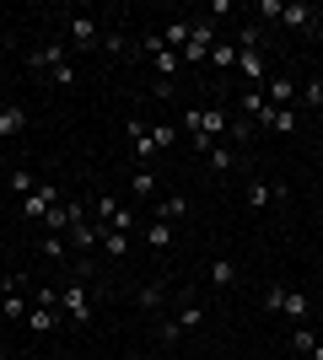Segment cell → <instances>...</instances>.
Instances as JSON below:
<instances>
[{
	"label": "cell",
	"instance_id": "1",
	"mask_svg": "<svg viewBox=\"0 0 323 360\" xmlns=\"http://www.w3.org/2000/svg\"><path fill=\"white\" fill-rule=\"evenodd\" d=\"M184 129H189V140H194V150L205 156L215 140L232 135V119H227V108H184Z\"/></svg>",
	"mask_w": 323,
	"mask_h": 360
},
{
	"label": "cell",
	"instance_id": "2",
	"mask_svg": "<svg viewBox=\"0 0 323 360\" xmlns=\"http://www.w3.org/2000/svg\"><path fill=\"white\" fill-rule=\"evenodd\" d=\"M27 274H0V317H22L27 323Z\"/></svg>",
	"mask_w": 323,
	"mask_h": 360
},
{
	"label": "cell",
	"instance_id": "3",
	"mask_svg": "<svg viewBox=\"0 0 323 360\" xmlns=\"http://www.w3.org/2000/svg\"><path fill=\"white\" fill-rule=\"evenodd\" d=\"M65 60H70V49H65V38H49V44L27 49V70H38V75H54V70H60Z\"/></svg>",
	"mask_w": 323,
	"mask_h": 360
},
{
	"label": "cell",
	"instance_id": "4",
	"mask_svg": "<svg viewBox=\"0 0 323 360\" xmlns=\"http://www.w3.org/2000/svg\"><path fill=\"white\" fill-rule=\"evenodd\" d=\"M60 307L70 312V323H92V285H87V280H70V285L60 290Z\"/></svg>",
	"mask_w": 323,
	"mask_h": 360
},
{
	"label": "cell",
	"instance_id": "5",
	"mask_svg": "<svg viewBox=\"0 0 323 360\" xmlns=\"http://www.w3.org/2000/svg\"><path fill=\"white\" fill-rule=\"evenodd\" d=\"M237 75H243L248 86H259V91H264V81H270V65H264L259 44H237Z\"/></svg>",
	"mask_w": 323,
	"mask_h": 360
},
{
	"label": "cell",
	"instance_id": "6",
	"mask_svg": "<svg viewBox=\"0 0 323 360\" xmlns=\"http://www.w3.org/2000/svg\"><path fill=\"white\" fill-rule=\"evenodd\" d=\"M210 49H215V22L205 16V22H194V32H189V44H184V65H205Z\"/></svg>",
	"mask_w": 323,
	"mask_h": 360
},
{
	"label": "cell",
	"instance_id": "7",
	"mask_svg": "<svg viewBox=\"0 0 323 360\" xmlns=\"http://www.w3.org/2000/svg\"><path fill=\"white\" fill-rule=\"evenodd\" d=\"M27 328L32 333H54L60 328V296H54V290H38V307L27 312Z\"/></svg>",
	"mask_w": 323,
	"mask_h": 360
},
{
	"label": "cell",
	"instance_id": "8",
	"mask_svg": "<svg viewBox=\"0 0 323 360\" xmlns=\"http://www.w3.org/2000/svg\"><path fill=\"white\" fill-rule=\"evenodd\" d=\"M60 188H54V183H38V188H32L27 199H22V215H27V221H44L49 210H54V205H60Z\"/></svg>",
	"mask_w": 323,
	"mask_h": 360
},
{
	"label": "cell",
	"instance_id": "9",
	"mask_svg": "<svg viewBox=\"0 0 323 360\" xmlns=\"http://www.w3.org/2000/svg\"><path fill=\"white\" fill-rule=\"evenodd\" d=\"M124 135H129V150H135V162H140V167H151V162H156V140H151V124L129 119V124H124Z\"/></svg>",
	"mask_w": 323,
	"mask_h": 360
},
{
	"label": "cell",
	"instance_id": "10",
	"mask_svg": "<svg viewBox=\"0 0 323 360\" xmlns=\"http://www.w3.org/2000/svg\"><path fill=\"white\" fill-rule=\"evenodd\" d=\"M70 44L76 49H103V22L87 16V11H76L70 16Z\"/></svg>",
	"mask_w": 323,
	"mask_h": 360
},
{
	"label": "cell",
	"instance_id": "11",
	"mask_svg": "<svg viewBox=\"0 0 323 360\" xmlns=\"http://www.w3.org/2000/svg\"><path fill=\"white\" fill-rule=\"evenodd\" d=\"M65 237H70V248H76V253H92V248H103V226H97V221H70V231H65Z\"/></svg>",
	"mask_w": 323,
	"mask_h": 360
},
{
	"label": "cell",
	"instance_id": "12",
	"mask_svg": "<svg viewBox=\"0 0 323 360\" xmlns=\"http://www.w3.org/2000/svg\"><path fill=\"white\" fill-rule=\"evenodd\" d=\"M275 199H286V188H275V183H264V178H248V210H270Z\"/></svg>",
	"mask_w": 323,
	"mask_h": 360
},
{
	"label": "cell",
	"instance_id": "13",
	"mask_svg": "<svg viewBox=\"0 0 323 360\" xmlns=\"http://www.w3.org/2000/svg\"><path fill=\"white\" fill-rule=\"evenodd\" d=\"M205 162H210V172H221V178L237 172V150H232V140H215V146L205 150Z\"/></svg>",
	"mask_w": 323,
	"mask_h": 360
},
{
	"label": "cell",
	"instance_id": "14",
	"mask_svg": "<svg viewBox=\"0 0 323 360\" xmlns=\"http://www.w3.org/2000/svg\"><path fill=\"white\" fill-rule=\"evenodd\" d=\"M243 113H248V119H253V124H259V129H264V124H270V113H275V108H270V97H264L259 86H248V91H243Z\"/></svg>",
	"mask_w": 323,
	"mask_h": 360
},
{
	"label": "cell",
	"instance_id": "15",
	"mask_svg": "<svg viewBox=\"0 0 323 360\" xmlns=\"http://www.w3.org/2000/svg\"><path fill=\"white\" fill-rule=\"evenodd\" d=\"M280 312H286V317H291V328H296V323H308V312H312V301H308V290H286V301H280Z\"/></svg>",
	"mask_w": 323,
	"mask_h": 360
},
{
	"label": "cell",
	"instance_id": "16",
	"mask_svg": "<svg viewBox=\"0 0 323 360\" xmlns=\"http://www.w3.org/2000/svg\"><path fill=\"white\" fill-rule=\"evenodd\" d=\"M189 32H194V22H167V27L156 32V38H162V44H167L172 54H178V60H184V44H189Z\"/></svg>",
	"mask_w": 323,
	"mask_h": 360
},
{
	"label": "cell",
	"instance_id": "17",
	"mask_svg": "<svg viewBox=\"0 0 323 360\" xmlns=\"http://www.w3.org/2000/svg\"><path fill=\"white\" fill-rule=\"evenodd\" d=\"M140 237H146V248H151V253H167V248H172V237H178V231H172L167 221H151V226H146V231H140Z\"/></svg>",
	"mask_w": 323,
	"mask_h": 360
},
{
	"label": "cell",
	"instance_id": "18",
	"mask_svg": "<svg viewBox=\"0 0 323 360\" xmlns=\"http://www.w3.org/2000/svg\"><path fill=\"white\" fill-rule=\"evenodd\" d=\"M205 280H210L215 290L237 285V264H232V258H210V269H205Z\"/></svg>",
	"mask_w": 323,
	"mask_h": 360
},
{
	"label": "cell",
	"instance_id": "19",
	"mask_svg": "<svg viewBox=\"0 0 323 360\" xmlns=\"http://www.w3.org/2000/svg\"><path fill=\"white\" fill-rule=\"evenodd\" d=\"M172 323H178V328H184V333H194V328H200V323H205L200 301H194V296H184V301H178V312H172Z\"/></svg>",
	"mask_w": 323,
	"mask_h": 360
},
{
	"label": "cell",
	"instance_id": "20",
	"mask_svg": "<svg viewBox=\"0 0 323 360\" xmlns=\"http://www.w3.org/2000/svg\"><path fill=\"white\" fill-rule=\"evenodd\" d=\"M16 129H27V108L6 103V108H0V140H11Z\"/></svg>",
	"mask_w": 323,
	"mask_h": 360
},
{
	"label": "cell",
	"instance_id": "21",
	"mask_svg": "<svg viewBox=\"0 0 323 360\" xmlns=\"http://www.w3.org/2000/svg\"><path fill=\"white\" fill-rule=\"evenodd\" d=\"M264 97H270V108H280V103H291V97H296V86H291V75H270V81H264Z\"/></svg>",
	"mask_w": 323,
	"mask_h": 360
},
{
	"label": "cell",
	"instance_id": "22",
	"mask_svg": "<svg viewBox=\"0 0 323 360\" xmlns=\"http://www.w3.org/2000/svg\"><path fill=\"white\" fill-rule=\"evenodd\" d=\"M280 22H286V27H312V22H318V11H312V6H302V0H291V6H286V11H280Z\"/></svg>",
	"mask_w": 323,
	"mask_h": 360
},
{
	"label": "cell",
	"instance_id": "23",
	"mask_svg": "<svg viewBox=\"0 0 323 360\" xmlns=\"http://www.w3.org/2000/svg\"><path fill=\"white\" fill-rule=\"evenodd\" d=\"M210 70H237V44H227V38H215V49H210Z\"/></svg>",
	"mask_w": 323,
	"mask_h": 360
},
{
	"label": "cell",
	"instance_id": "24",
	"mask_svg": "<svg viewBox=\"0 0 323 360\" xmlns=\"http://www.w3.org/2000/svg\"><path fill=\"white\" fill-rule=\"evenodd\" d=\"M184 215H189V199L184 194H167L162 205H156V221H167V226H178Z\"/></svg>",
	"mask_w": 323,
	"mask_h": 360
},
{
	"label": "cell",
	"instance_id": "25",
	"mask_svg": "<svg viewBox=\"0 0 323 360\" xmlns=\"http://www.w3.org/2000/svg\"><path fill=\"white\" fill-rule=\"evenodd\" d=\"M129 194H135V199H151V194H156V172H151V167H135V178H129Z\"/></svg>",
	"mask_w": 323,
	"mask_h": 360
},
{
	"label": "cell",
	"instance_id": "26",
	"mask_svg": "<svg viewBox=\"0 0 323 360\" xmlns=\"http://www.w3.org/2000/svg\"><path fill=\"white\" fill-rule=\"evenodd\" d=\"M103 253L108 258H129V231H103Z\"/></svg>",
	"mask_w": 323,
	"mask_h": 360
},
{
	"label": "cell",
	"instance_id": "27",
	"mask_svg": "<svg viewBox=\"0 0 323 360\" xmlns=\"http://www.w3.org/2000/svg\"><path fill=\"white\" fill-rule=\"evenodd\" d=\"M264 129H275V135H291V129H296V108H275Z\"/></svg>",
	"mask_w": 323,
	"mask_h": 360
},
{
	"label": "cell",
	"instance_id": "28",
	"mask_svg": "<svg viewBox=\"0 0 323 360\" xmlns=\"http://www.w3.org/2000/svg\"><path fill=\"white\" fill-rule=\"evenodd\" d=\"M44 226H49V231H70V199H60V205L44 215Z\"/></svg>",
	"mask_w": 323,
	"mask_h": 360
},
{
	"label": "cell",
	"instance_id": "29",
	"mask_svg": "<svg viewBox=\"0 0 323 360\" xmlns=\"http://www.w3.org/2000/svg\"><path fill=\"white\" fill-rule=\"evenodd\" d=\"M291 349H296V355H312V349H318V339H312L308 323H296V328H291Z\"/></svg>",
	"mask_w": 323,
	"mask_h": 360
},
{
	"label": "cell",
	"instance_id": "30",
	"mask_svg": "<svg viewBox=\"0 0 323 360\" xmlns=\"http://www.w3.org/2000/svg\"><path fill=\"white\" fill-rule=\"evenodd\" d=\"M162 296H167V285H156V280H151V285H140V290H135V301L146 307V312H156V307H162Z\"/></svg>",
	"mask_w": 323,
	"mask_h": 360
},
{
	"label": "cell",
	"instance_id": "31",
	"mask_svg": "<svg viewBox=\"0 0 323 360\" xmlns=\"http://www.w3.org/2000/svg\"><path fill=\"white\" fill-rule=\"evenodd\" d=\"M70 253V237H65V231H49L44 237V258H65Z\"/></svg>",
	"mask_w": 323,
	"mask_h": 360
},
{
	"label": "cell",
	"instance_id": "32",
	"mask_svg": "<svg viewBox=\"0 0 323 360\" xmlns=\"http://www.w3.org/2000/svg\"><path fill=\"white\" fill-rule=\"evenodd\" d=\"M156 339H162V345H184V328H178V323H172V317H162V323H156Z\"/></svg>",
	"mask_w": 323,
	"mask_h": 360
},
{
	"label": "cell",
	"instance_id": "33",
	"mask_svg": "<svg viewBox=\"0 0 323 360\" xmlns=\"http://www.w3.org/2000/svg\"><path fill=\"white\" fill-rule=\"evenodd\" d=\"M11 188H16V194H22V199H27V194H32V188H38V183H32V178H27V172H22V167H11Z\"/></svg>",
	"mask_w": 323,
	"mask_h": 360
},
{
	"label": "cell",
	"instance_id": "34",
	"mask_svg": "<svg viewBox=\"0 0 323 360\" xmlns=\"http://www.w3.org/2000/svg\"><path fill=\"white\" fill-rule=\"evenodd\" d=\"M108 231H135V210H129V205H119V215H113V226H108Z\"/></svg>",
	"mask_w": 323,
	"mask_h": 360
},
{
	"label": "cell",
	"instance_id": "35",
	"mask_svg": "<svg viewBox=\"0 0 323 360\" xmlns=\"http://www.w3.org/2000/svg\"><path fill=\"white\" fill-rule=\"evenodd\" d=\"M151 140H156V150H162V146L178 140V129H172V124H151Z\"/></svg>",
	"mask_w": 323,
	"mask_h": 360
},
{
	"label": "cell",
	"instance_id": "36",
	"mask_svg": "<svg viewBox=\"0 0 323 360\" xmlns=\"http://www.w3.org/2000/svg\"><path fill=\"white\" fill-rule=\"evenodd\" d=\"M49 81H54V86H76V65H70V60H65V65H60V70H54V75H49Z\"/></svg>",
	"mask_w": 323,
	"mask_h": 360
},
{
	"label": "cell",
	"instance_id": "37",
	"mask_svg": "<svg viewBox=\"0 0 323 360\" xmlns=\"http://www.w3.org/2000/svg\"><path fill=\"white\" fill-rule=\"evenodd\" d=\"M248 11H253V16H280V11H286V6H280V0H253Z\"/></svg>",
	"mask_w": 323,
	"mask_h": 360
},
{
	"label": "cell",
	"instance_id": "38",
	"mask_svg": "<svg viewBox=\"0 0 323 360\" xmlns=\"http://www.w3.org/2000/svg\"><path fill=\"white\" fill-rule=\"evenodd\" d=\"M280 301H286V285H264V307L270 312H280Z\"/></svg>",
	"mask_w": 323,
	"mask_h": 360
},
{
	"label": "cell",
	"instance_id": "39",
	"mask_svg": "<svg viewBox=\"0 0 323 360\" xmlns=\"http://www.w3.org/2000/svg\"><path fill=\"white\" fill-rule=\"evenodd\" d=\"M302 103H312V108H323V81H308V86H302Z\"/></svg>",
	"mask_w": 323,
	"mask_h": 360
},
{
	"label": "cell",
	"instance_id": "40",
	"mask_svg": "<svg viewBox=\"0 0 323 360\" xmlns=\"http://www.w3.org/2000/svg\"><path fill=\"white\" fill-rule=\"evenodd\" d=\"M312 360H323V345H318V349H312Z\"/></svg>",
	"mask_w": 323,
	"mask_h": 360
},
{
	"label": "cell",
	"instance_id": "41",
	"mask_svg": "<svg viewBox=\"0 0 323 360\" xmlns=\"http://www.w3.org/2000/svg\"><path fill=\"white\" fill-rule=\"evenodd\" d=\"M0 360H11V355H6V345H0Z\"/></svg>",
	"mask_w": 323,
	"mask_h": 360
},
{
	"label": "cell",
	"instance_id": "42",
	"mask_svg": "<svg viewBox=\"0 0 323 360\" xmlns=\"http://www.w3.org/2000/svg\"><path fill=\"white\" fill-rule=\"evenodd\" d=\"M248 360H270V355H248Z\"/></svg>",
	"mask_w": 323,
	"mask_h": 360
},
{
	"label": "cell",
	"instance_id": "43",
	"mask_svg": "<svg viewBox=\"0 0 323 360\" xmlns=\"http://www.w3.org/2000/svg\"><path fill=\"white\" fill-rule=\"evenodd\" d=\"M129 360H146V355H129Z\"/></svg>",
	"mask_w": 323,
	"mask_h": 360
},
{
	"label": "cell",
	"instance_id": "44",
	"mask_svg": "<svg viewBox=\"0 0 323 360\" xmlns=\"http://www.w3.org/2000/svg\"><path fill=\"white\" fill-rule=\"evenodd\" d=\"M60 360H76V355H60Z\"/></svg>",
	"mask_w": 323,
	"mask_h": 360
},
{
	"label": "cell",
	"instance_id": "45",
	"mask_svg": "<svg viewBox=\"0 0 323 360\" xmlns=\"http://www.w3.org/2000/svg\"><path fill=\"white\" fill-rule=\"evenodd\" d=\"M0 323H6V317H0Z\"/></svg>",
	"mask_w": 323,
	"mask_h": 360
},
{
	"label": "cell",
	"instance_id": "46",
	"mask_svg": "<svg viewBox=\"0 0 323 360\" xmlns=\"http://www.w3.org/2000/svg\"><path fill=\"white\" fill-rule=\"evenodd\" d=\"M318 16H323V11H318Z\"/></svg>",
	"mask_w": 323,
	"mask_h": 360
}]
</instances>
